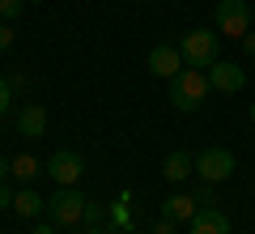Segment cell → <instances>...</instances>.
Returning <instances> with one entry per match:
<instances>
[{"mask_svg": "<svg viewBox=\"0 0 255 234\" xmlns=\"http://www.w3.org/2000/svg\"><path fill=\"white\" fill-rule=\"evenodd\" d=\"M209 94H213V85H209V77H204V68H183L170 81V107L179 111V115H191V111H200L204 102H209Z\"/></svg>", "mask_w": 255, "mask_h": 234, "instance_id": "cell-1", "label": "cell"}, {"mask_svg": "<svg viewBox=\"0 0 255 234\" xmlns=\"http://www.w3.org/2000/svg\"><path fill=\"white\" fill-rule=\"evenodd\" d=\"M179 55L187 68H209L213 60H221V34L213 26H196L179 38Z\"/></svg>", "mask_w": 255, "mask_h": 234, "instance_id": "cell-2", "label": "cell"}, {"mask_svg": "<svg viewBox=\"0 0 255 234\" xmlns=\"http://www.w3.org/2000/svg\"><path fill=\"white\" fill-rule=\"evenodd\" d=\"M213 30H217L221 38H243L247 30H251V0H217Z\"/></svg>", "mask_w": 255, "mask_h": 234, "instance_id": "cell-3", "label": "cell"}, {"mask_svg": "<svg viewBox=\"0 0 255 234\" xmlns=\"http://www.w3.org/2000/svg\"><path fill=\"white\" fill-rule=\"evenodd\" d=\"M85 205H90V196L81 188H55V196L47 200V217L64 230V226H77L85 217Z\"/></svg>", "mask_w": 255, "mask_h": 234, "instance_id": "cell-4", "label": "cell"}, {"mask_svg": "<svg viewBox=\"0 0 255 234\" xmlns=\"http://www.w3.org/2000/svg\"><path fill=\"white\" fill-rule=\"evenodd\" d=\"M234 171H238V158L230 149H221V145H209V149L196 153V179H204V183H226Z\"/></svg>", "mask_w": 255, "mask_h": 234, "instance_id": "cell-5", "label": "cell"}, {"mask_svg": "<svg viewBox=\"0 0 255 234\" xmlns=\"http://www.w3.org/2000/svg\"><path fill=\"white\" fill-rule=\"evenodd\" d=\"M43 175H51L55 188H77L81 175H85V158L77 149H55L51 158L43 162Z\"/></svg>", "mask_w": 255, "mask_h": 234, "instance_id": "cell-6", "label": "cell"}, {"mask_svg": "<svg viewBox=\"0 0 255 234\" xmlns=\"http://www.w3.org/2000/svg\"><path fill=\"white\" fill-rule=\"evenodd\" d=\"M149 72H153L157 81H174L187 64H183V55H179V43H157L153 51H149Z\"/></svg>", "mask_w": 255, "mask_h": 234, "instance_id": "cell-7", "label": "cell"}, {"mask_svg": "<svg viewBox=\"0 0 255 234\" xmlns=\"http://www.w3.org/2000/svg\"><path fill=\"white\" fill-rule=\"evenodd\" d=\"M204 77H209V85H213V90H221V94H238L247 85L243 64H234V60H213L209 68H204Z\"/></svg>", "mask_w": 255, "mask_h": 234, "instance_id": "cell-8", "label": "cell"}, {"mask_svg": "<svg viewBox=\"0 0 255 234\" xmlns=\"http://www.w3.org/2000/svg\"><path fill=\"white\" fill-rule=\"evenodd\" d=\"M187 226H191V234H230V217L217 205H200Z\"/></svg>", "mask_w": 255, "mask_h": 234, "instance_id": "cell-9", "label": "cell"}, {"mask_svg": "<svg viewBox=\"0 0 255 234\" xmlns=\"http://www.w3.org/2000/svg\"><path fill=\"white\" fill-rule=\"evenodd\" d=\"M17 132L30 136V141L47 132V107H43V102H26V107L17 111Z\"/></svg>", "mask_w": 255, "mask_h": 234, "instance_id": "cell-10", "label": "cell"}, {"mask_svg": "<svg viewBox=\"0 0 255 234\" xmlns=\"http://www.w3.org/2000/svg\"><path fill=\"white\" fill-rule=\"evenodd\" d=\"M162 175H166L170 183H183V179H191V175H196V158H191L187 149H174V153H166Z\"/></svg>", "mask_w": 255, "mask_h": 234, "instance_id": "cell-11", "label": "cell"}, {"mask_svg": "<svg viewBox=\"0 0 255 234\" xmlns=\"http://www.w3.org/2000/svg\"><path fill=\"white\" fill-rule=\"evenodd\" d=\"M162 217H170V222H191V217H196V196H187V192L166 196L162 200Z\"/></svg>", "mask_w": 255, "mask_h": 234, "instance_id": "cell-12", "label": "cell"}, {"mask_svg": "<svg viewBox=\"0 0 255 234\" xmlns=\"http://www.w3.org/2000/svg\"><path fill=\"white\" fill-rule=\"evenodd\" d=\"M107 222L111 230H132V192H119L107 205Z\"/></svg>", "mask_w": 255, "mask_h": 234, "instance_id": "cell-13", "label": "cell"}, {"mask_svg": "<svg viewBox=\"0 0 255 234\" xmlns=\"http://www.w3.org/2000/svg\"><path fill=\"white\" fill-rule=\"evenodd\" d=\"M43 209H47V200L38 196L30 183H21V192H13V213H17V217H38Z\"/></svg>", "mask_w": 255, "mask_h": 234, "instance_id": "cell-14", "label": "cell"}, {"mask_svg": "<svg viewBox=\"0 0 255 234\" xmlns=\"http://www.w3.org/2000/svg\"><path fill=\"white\" fill-rule=\"evenodd\" d=\"M38 175H43V162H38L34 153H21V158H13V179H21V183H34Z\"/></svg>", "mask_w": 255, "mask_h": 234, "instance_id": "cell-15", "label": "cell"}, {"mask_svg": "<svg viewBox=\"0 0 255 234\" xmlns=\"http://www.w3.org/2000/svg\"><path fill=\"white\" fill-rule=\"evenodd\" d=\"M21 9H26V0H0V21H17Z\"/></svg>", "mask_w": 255, "mask_h": 234, "instance_id": "cell-16", "label": "cell"}, {"mask_svg": "<svg viewBox=\"0 0 255 234\" xmlns=\"http://www.w3.org/2000/svg\"><path fill=\"white\" fill-rule=\"evenodd\" d=\"M13 43H17V30H13V21H0V55L13 51Z\"/></svg>", "mask_w": 255, "mask_h": 234, "instance_id": "cell-17", "label": "cell"}, {"mask_svg": "<svg viewBox=\"0 0 255 234\" xmlns=\"http://www.w3.org/2000/svg\"><path fill=\"white\" fill-rule=\"evenodd\" d=\"M13 111V90H9V77H0V119Z\"/></svg>", "mask_w": 255, "mask_h": 234, "instance_id": "cell-18", "label": "cell"}, {"mask_svg": "<svg viewBox=\"0 0 255 234\" xmlns=\"http://www.w3.org/2000/svg\"><path fill=\"white\" fill-rule=\"evenodd\" d=\"M81 222H90V226H102V222H107V209L90 200V205H85V217H81Z\"/></svg>", "mask_w": 255, "mask_h": 234, "instance_id": "cell-19", "label": "cell"}, {"mask_svg": "<svg viewBox=\"0 0 255 234\" xmlns=\"http://www.w3.org/2000/svg\"><path fill=\"white\" fill-rule=\"evenodd\" d=\"M26 85H30L26 68H17V72H13V77H9V90H13V94H21V90H26Z\"/></svg>", "mask_w": 255, "mask_h": 234, "instance_id": "cell-20", "label": "cell"}, {"mask_svg": "<svg viewBox=\"0 0 255 234\" xmlns=\"http://www.w3.org/2000/svg\"><path fill=\"white\" fill-rule=\"evenodd\" d=\"M196 205H217V200H213V183L200 179V188H196Z\"/></svg>", "mask_w": 255, "mask_h": 234, "instance_id": "cell-21", "label": "cell"}, {"mask_svg": "<svg viewBox=\"0 0 255 234\" xmlns=\"http://www.w3.org/2000/svg\"><path fill=\"white\" fill-rule=\"evenodd\" d=\"M174 226H179V222H170V217H157L149 234H174Z\"/></svg>", "mask_w": 255, "mask_h": 234, "instance_id": "cell-22", "label": "cell"}, {"mask_svg": "<svg viewBox=\"0 0 255 234\" xmlns=\"http://www.w3.org/2000/svg\"><path fill=\"white\" fill-rule=\"evenodd\" d=\"M238 43H243V51H247V55H251V60H255V30H247V34L238 38Z\"/></svg>", "mask_w": 255, "mask_h": 234, "instance_id": "cell-23", "label": "cell"}, {"mask_svg": "<svg viewBox=\"0 0 255 234\" xmlns=\"http://www.w3.org/2000/svg\"><path fill=\"white\" fill-rule=\"evenodd\" d=\"M4 209H13V192L4 188V179H0V213H4Z\"/></svg>", "mask_w": 255, "mask_h": 234, "instance_id": "cell-24", "label": "cell"}, {"mask_svg": "<svg viewBox=\"0 0 255 234\" xmlns=\"http://www.w3.org/2000/svg\"><path fill=\"white\" fill-rule=\"evenodd\" d=\"M30 234H60V226H55V222H43V226H34Z\"/></svg>", "mask_w": 255, "mask_h": 234, "instance_id": "cell-25", "label": "cell"}, {"mask_svg": "<svg viewBox=\"0 0 255 234\" xmlns=\"http://www.w3.org/2000/svg\"><path fill=\"white\" fill-rule=\"evenodd\" d=\"M13 175V158H0V179H9Z\"/></svg>", "mask_w": 255, "mask_h": 234, "instance_id": "cell-26", "label": "cell"}, {"mask_svg": "<svg viewBox=\"0 0 255 234\" xmlns=\"http://www.w3.org/2000/svg\"><path fill=\"white\" fill-rule=\"evenodd\" d=\"M81 234H111V230H102V226H90V230H81Z\"/></svg>", "mask_w": 255, "mask_h": 234, "instance_id": "cell-27", "label": "cell"}, {"mask_svg": "<svg viewBox=\"0 0 255 234\" xmlns=\"http://www.w3.org/2000/svg\"><path fill=\"white\" fill-rule=\"evenodd\" d=\"M247 119H251V128H255V102H251V107H247Z\"/></svg>", "mask_w": 255, "mask_h": 234, "instance_id": "cell-28", "label": "cell"}, {"mask_svg": "<svg viewBox=\"0 0 255 234\" xmlns=\"http://www.w3.org/2000/svg\"><path fill=\"white\" fill-rule=\"evenodd\" d=\"M251 30H255V4H251Z\"/></svg>", "mask_w": 255, "mask_h": 234, "instance_id": "cell-29", "label": "cell"}, {"mask_svg": "<svg viewBox=\"0 0 255 234\" xmlns=\"http://www.w3.org/2000/svg\"><path fill=\"white\" fill-rule=\"evenodd\" d=\"M26 4H43V0H26Z\"/></svg>", "mask_w": 255, "mask_h": 234, "instance_id": "cell-30", "label": "cell"}, {"mask_svg": "<svg viewBox=\"0 0 255 234\" xmlns=\"http://www.w3.org/2000/svg\"><path fill=\"white\" fill-rule=\"evenodd\" d=\"M128 234H132V230H128Z\"/></svg>", "mask_w": 255, "mask_h": 234, "instance_id": "cell-31", "label": "cell"}]
</instances>
